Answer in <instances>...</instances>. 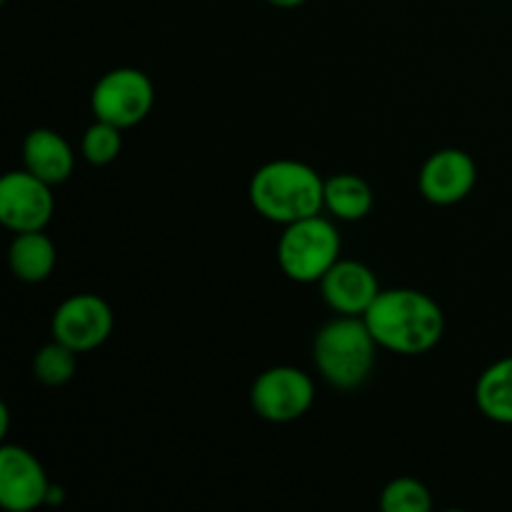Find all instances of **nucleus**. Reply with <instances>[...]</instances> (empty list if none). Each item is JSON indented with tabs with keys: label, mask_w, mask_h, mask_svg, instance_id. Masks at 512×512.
Instances as JSON below:
<instances>
[{
	"label": "nucleus",
	"mask_w": 512,
	"mask_h": 512,
	"mask_svg": "<svg viewBox=\"0 0 512 512\" xmlns=\"http://www.w3.org/2000/svg\"><path fill=\"white\" fill-rule=\"evenodd\" d=\"M113 333V310L100 295L78 293L55 308L50 320V335L75 353H90L100 348Z\"/></svg>",
	"instance_id": "7"
},
{
	"label": "nucleus",
	"mask_w": 512,
	"mask_h": 512,
	"mask_svg": "<svg viewBox=\"0 0 512 512\" xmlns=\"http://www.w3.org/2000/svg\"><path fill=\"white\" fill-rule=\"evenodd\" d=\"M325 210L345 223L363 220L373 210V190L353 173L333 175L325 180Z\"/></svg>",
	"instance_id": "15"
},
{
	"label": "nucleus",
	"mask_w": 512,
	"mask_h": 512,
	"mask_svg": "<svg viewBox=\"0 0 512 512\" xmlns=\"http://www.w3.org/2000/svg\"><path fill=\"white\" fill-rule=\"evenodd\" d=\"M63 493H65L63 488H58V485H50L48 500H45V505H58V503H63V498H65Z\"/></svg>",
	"instance_id": "19"
},
{
	"label": "nucleus",
	"mask_w": 512,
	"mask_h": 512,
	"mask_svg": "<svg viewBox=\"0 0 512 512\" xmlns=\"http://www.w3.org/2000/svg\"><path fill=\"white\" fill-rule=\"evenodd\" d=\"M268 3L275 5V8H298L305 0H268Z\"/></svg>",
	"instance_id": "21"
},
{
	"label": "nucleus",
	"mask_w": 512,
	"mask_h": 512,
	"mask_svg": "<svg viewBox=\"0 0 512 512\" xmlns=\"http://www.w3.org/2000/svg\"><path fill=\"white\" fill-rule=\"evenodd\" d=\"M50 188L28 170H10L0 180V223L13 233L43 230L55 210Z\"/></svg>",
	"instance_id": "8"
},
{
	"label": "nucleus",
	"mask_w": 512,
	"mask_h": 512,
	"mask_svg": "<svg viewBox=\"0 0 512 512\" xmlns=\"http://www.w3.org/2000/svg\"><path fill=\"white\" fill-rule=\"evenodd\" d=\"M478 183V165L465 150L443 148L430 155L418 175L420 193L433 205H455Z\"/></svg>",
	"instance_id": "10"
},
{
	"label": "nucleus",
	"mask_w": 512,
	"mask_h": 512,
	"mask_svg": "<svg viewBox=\"0 0 512 512\" xmlns=\"http://www.w3.org/2000/svg\"><path fill=\"white\" fill-rule=\"evenodd\" d=\"M48 475L40 460L20 445L0 448V505L8 512H30L48 500Z\"/></svg>",
	"instance_id": "9"
},
{
	"label": "nucleus",
	"mask_w": 512,
	"mask_h": 512,
	"mask_svg": "<svg viewBox=\"0 0 512 512\" xmlns=\"http://www.w3.org/2000/svg\"><path fill=\"white\" fill-rule=\"evenodd\" d=\"M315 403V385L308 373L290 365H278L255 378L250 405L268 423H293Z\"/></svg>",
	"instance_id": "6"
},
{
	"label": "nucleus",
	"mask_w": 512,
	"mask_h": 512,
	"mask_svg": "<svg viewBox=\"0 0 512 512\" xmlns=\"http://www.w3.org/2000/svg\"><path fill=\"white\" fill-rule=\"evenodd\" d=\"M155 103L153 80L138 68H115L95 83L90 110L95 120L125 130L143 123Z\"/></svg>",
	"instance_id": "5"
},
{
	"label": "nucleus",
	"mask_w": 512,
	"mask_h": 512,
	"mask_svg": "<svg viewBox=\"0 0 512 512\" xmlns=\"http://www.w3.org/2000/svg\"><path fill=\"white\" fill-rule=\"evenodd\" d=\"M23 165L35 178L60 185L73 175L75 153L68 140L50 128L30 130L23 143Z\"/></svg>",
	"instance_id": "12"
},
{
	"label": "nucleus",
	"mask_w": 512,
	"mask_h": 512,
	"mask_svg": "<svg viewBox=\"0 0 512 512\" xmlns=\"http://www.w3.org/2000/svg\"><path fill=\"white\" fill-rule=\"evenodd\" d=\"M8 428H10V413L5 405H0V435H8Z\"/></svg>",
	"instance_id": "20"
},
{
	"label": "nucleus",
	"mask_w": 512,
	"mask_h": 512,
	"mask_svg": "<svg viewBox=\"0 0 512 512\" xmlns=\"http://www.w3.org/2000/svg\"><path fill=\"white\" fill-rule=\"evenodd\" d=\"M433 498L430 490L415 478H398L385 485L380 495V510L383 512H430Z\"/></svg>",
	"instance_id": "17"
},
{
	"label": "nucleus",
	"mask_w": 512,
	"mask_h": 512,
	"mask_svg": "<svg viewBox=\"0 0 512 512\" xmlns=\"http://www.w3.org/2000/svg\"><path fill=\"white\" fill-rule=\"evenodd\" d=\"M248 195L260 218L290 225L320 215L325 208V180L300 160H270L253 173Z\"/></svg>",
	"instance_id": "2"
},
{
	"label": "nucleus",
	"mask_w": 512,
	"mask_h": 512,
	"mask_svg": "<svg viewBox=\"0 0 512 512\" xmlns=\"http://www.w3.org/2000/svg\"><path fill=\"white\" fill-rule=\"evenodd\" d=\"M55 245L43 230H30V233H15L8 250L10 270L23 283H43L55 270Z\"/></svg>",
	"instance_id": "13"
},
{
	"label": "nucleus",
	"mask_w": 512,
	"mask_h": 512,
	"mask_svg": "<svg viewBox=\"0 0 512 512\" xmlns=\"http://www.w3.org/2000/svg\"><path fill=\"white\" fill-rule=\"evenodd\" d=\"M343 240L338 228L323 215H310L285 225L278 240V265L295 283H320L340 260Z\"/></svg>",
	"instance_id": "4"
},
{
	"label": "nucleus",
	"mask_w": 512,
	"mask_h": 512,
	"mask_svg": "<svg viewBox=\"0 0 512 512\" xmlns=\"http://www.w3.org/2000/svg\"><path fill=\"white\" fill-rule=\"evenodd\" d=\"M78 355L80 353H75L68 345L58 343V340L43 345L33 358L35 380L48 385V388L65 385L68 380H73L75 370H78Z\"/></svg>",
	"instance_id": "16"
},
{
	"label": "nucleus",
	"mask_w": 512,
	"mask_h": 512,
	"mask_svg": "<svg viewBox=\"0 0 512 512\" xmlns=\"http://www.w3.org/2000/svg\"><path fill=\"white\" fill-rule=\"evenodd\" d=\"M320 295L338 315L363 318L380 295V283L368 265L358 260H338L320 280Z\"/></svg>",
	"instance_id": "11"
},
{
	"label": "nucleus",
	"mask_w": 512,
	"mask_h": 512,
	"mask_svg": "<svg viewBox=\"0 0 512 512\" xmlns=\"http://www.w3.org/2000/svg\"><path fill=\"white\" fill-rule=\"evenodd\" d=\"M378 348L365 318L338 315L315 335L313 363L335 390H355L373 373Z\"/></svg>",
	"instance_id": "3"
},
{
	"label": "nucleus",
	"mask_w": 512,
	"mask_h": 512,
	"mask_svg": "<svg viewBox=\"0 0 512 512\" xmlns=\"http://www.w3.org/2000/svg\"><path fill=\"white\" fill-rule=\"evenodd\" d=\"M475 405L493 423L512 425V355L485 368L475 385Z\"/></svg>",
	"instance_id": "14"
},
{
	"label": "nucleus",
	"mask_w": 512,
	"mask_h": 512,
	"mask_svg": "<svg viewBox=\"0 0 512 512\" xmlns=\"http://www.w3.org/2000/svg\"><path fill=\"white\" fill-rule=\"evenodd\" d=\"M83 158L90 165H108L123 150V130L115 128V125L103 123V120H95L83 135Z\"/></svg>",
	"instance_id": "18"
},
{
	"label": "nucleus",
	"mask_w": 512,
	"mask_h": 512,
	"mask_svg": "<svg viewBox=\"0 0 512 512\" xmlns=\"http://www.w3.org/2000/svg\"><path fill=\"white\" fill-rule=\"evenodd\" d=\"M363 318L380 348L405 358L430 353L445 333L443 308L413 288L380 290Z\"/></svg>",
	"instance_id": "1"
}]
</instances>
